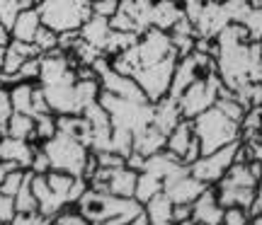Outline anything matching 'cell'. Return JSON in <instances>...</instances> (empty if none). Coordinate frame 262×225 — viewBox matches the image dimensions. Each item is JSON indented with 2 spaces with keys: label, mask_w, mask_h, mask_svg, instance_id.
Returning <instances> with one entry per match:
<instances>
[{
  "label": "cell",
  "mask_w": 262,
  "mask_h": 225,
  "mask_svg": "<svg viewBox=\"0 0 262 225\" xmlns=\"http://www.w3.org/2000/svg\"><path fill=\"white\" fill-rule=\"evenodd\" d=\"M75 206L90 225H126L143 213V206L136 198H119L90 187L75 201Z\"/></svg>",
  "instance_id": "6da1fadb"
},
{
  "label": "cell",
  "mask_w": 262,
  "mask_h": 225,
  "mask_svg": "<svg viewBox=\"0 0 262 225\" xmlns=\"http://www.w3.org/2000/svg\"><path fill=\"white\" fill-rule=\"evenodd\" d=\"M192 129L199 145H202V155L214 153V150L224 148L228 143L241 141V123L228 119L219 107H209L206 112L192 119Z\"/></svg>",
  "instance_id": "7a4b0ae2"
},
{
  "label": "cell",
  "mask_w": 262,
  "mask_h": 225,
  "mask_svg": "<svg viewBox=\"0 0 262 225\" xmlns=\"http://www.w3.org/2000/svg\"><path fill=\"white\" fill-rule=\"evenodd\" d=\"M90 5L93 0H39L37 12L44 27L63 34V32H78L83 27V22L93 15Z\"/></svg>",
  "instance_id": "3957f363"
},
{
  "label": "cell",
  "mask_w": 262,
  "mask_h": 225,
  "mask_svg": "<svg viewBox=\"0 0 262 225\" xmlns=\"http://www.w3.org/2000/svg\"><path fill=\"white\" fill-rule=\"evenodd\" d=\"M39 148L47 153L51 169L85 179V167H88V160H90V150L85 148L83 143H78L71 136L56 131L54 138L39 143Z\"/></svg>",
  "instance_id": "277c9868"
},
{
  "label": "cell",
  "mask_w": 262,
  "mask_h": 225,
  "mask_svg": "<svg viewBox=\"0 0 262 225\" xmlns=\"http://www.w3.org/2000/svg\"><path fill=\"white\" fill-rule=\"evenodd\" d=\"M97 102L102 104V109L110 114L112 129H124V131L136 133L153 121V104L150 102H131V99L114 97V94L104 92V90H100Z\"/></svg>",
  "instance_id": "5b68a950"
},
{
  "label": "cell",
  "mask_w": 262,
  "mask_h": 225,
  "mask_svg": "<svg viewBox=\"0 0 262 225\" xmlns=\"http://www.w3.org/2000/svg\"><path fill=\"white\" fill-rule=\"evenodd\" d=\"M175 66H178V54H170L168 58H163L158 63H150V66L139 68L136 73L131 75L150 104H156L158 99L168 97Z\"/></svg>",
  "instance_id": "8992f818"
},
{
  "label": "cell",
  "mask_w": 262,
  "mask_h": 225,
  "mask_svg": "<svg viewBox=\"0 0 262 225\" xmlns=\"http://www.w3.org/2000/svg\"><path fill=\"white\" fill-rule=\"evenodd\" d=\"M219 87H221V78L216 73L199 78L189 87H185L182 94L178 97L180 116L182 119H194L202 112H206L209 107H214L216 97H219Z\"/></svg>",
  "instance_id": "52a82bcc"
},
{
  "label": "cell",
  "mask_w": 262,
  "mask_h": 225,
  "mask_svg": "<svg viewBox=\"0 0 262 225\" xmlns=\"http://www.w3.org/2000/svg\"><path fill=\"white\" fill-rule=\"evenodd\" d=\"M238 143L241 141L228 143V145L214 150V153H206V155H202V158H196L192 165H187L189 174H192L194 179H199L202 184H206V187H214L216 182L228 172V167L235 162V150H238Z\"/></svg>",
  "instance_id": "ba28073f"
},
{
  "label": "cell",
  "mask_w": 262,
  "mask_h": 225,
  "mask_svg": "<svg viewBox=\"0 0 262 225\" xmlns=\"http://www.w3.org/2000/svg\"><path fill=\"white\" fill-rule=\"evenodd\" d=\"M136 48V58H139V68L150 66V63H158L163 58H168L172 51V44H170V34L163 32V29L148 27L143 34H139V41L134 44Z\"/></svg>",
  "instance_id": "9c48e42d"
},
{
  "label": "cell",
  "mask_w": 262,
  "mask_h": 225,
  "mask_svg": "<svg viewBox=\"0 0 262 225\" xmlns=\"http://www.w3.org/2000/svg\"><path fill=\"white\" fill-rule=\"evenodd\" d=\"M206 189V184H202L199 179H194L189 174V167L180 169L175 174H170L168 179H163V191L172 204H194V198Z\"/></svg>",
  "instance_id": "30bf717a"
},
{
  "label": "cell",
  "mask_w": 262,
  "mask_h": 225,
  "mask_svg": "<svg viewBox=\"0 0 262 225\" xmlns=\"http://www.w3.org/2000/svg\"><path fill=\"white\" fill-rule=\"evenodd\" d=\"M226 24H231V19L226 15V8L221 0H206L199 17L194 22V32L196 37H204V39H214Z\"/></svg>",
  "instance_id": "8fae6325"
},
{
  "label": "cell",
  "mask_w": 262,
  "mask_h": 225,
  "mask_svg": "<svg viewBox=\"0 0 262 225\" xmlns=\"http://www.w3.org/2000/svg\"><path fill=\"white\" fill-rule=\"evenodd\" d=\"M226 208L216 198V189L206 187L192 204V220L196 225H221Z\"/></svg>",
  "instance_id": "7c38bea8"
},
{
  "label": "cell",
  "mask_w": 262,
  "mask_h": 225,
  "mask_svg": "<svg viewBox=\"0 0 262 225\" xmlns=\"http://www.w3.org/2000/svg\"><path fill=\"white\" fill-rule=\"evenodd\" d=\"M216 198L224 208H241L248 216H253V204H255V187H235V184H226V182H216Z\"/></svg>",
  "instance_id": "4fadbf2b"
},
{
  "label": "cell",
  "mask_w": 262,
  "mask_h": 225,
  "mask_svg": "<svg viewBox=\"0 0 262 225\" xmlns=\"http://www.w3.org/2000/svg\"><path fill=\"white\" fill-rule=\"evenodd\" d=\"M34 148H37V143L22 141V138H12V136H0V160L15 162V165L22 169H29Z\"/></svg>",
  "instance_id": "5bb4252c"
},
{
  "label": "cell",
  "mask_w": 262,
  "mask_h": 225,
  "mask_svg": "<svg viewBox=\"0 0 262 225\" xmlns=\"http://www.w3.org/2000/svg\"><path fill=\"white\" fill-rule=\"evenodd\" d=\"M112 34V27H110V19L97 17V15H90V17L83 22V27L78 29V37L83 39L88 46L97 48L104 56V46H107V39Z\"/></svg>",
  "instance_id": "9a60e30c"
},
{
  "label": "cell",
  "mask_w": 262,
  "mask_h": 225,
  "mask_svg": "<svg viewBox=\"0 0 262 225\" xmlns=\"http://www.w3.org/2000/svg\"><path fill=\"white\" fill-rule=\"evenodd\" d=\"M39 27H41V17H39L37 12V5L34 8H25L19 10L15 19H12V24H10V37L15 39V41H27L32 44L34 37H37Z\"/></svg>",
  "instance_id": "2e32d148"
},
{
  "label": "cell",
  "mask_w": 262,
  "mask_h": 225,
  "mask_svg": "<svg viewBox=\"0 0 262 225\" xmlns=\"http://www.w3.org/2000/svg\"><path fill=\"white\" fill-rule=\"evenodd\" d=\"M56 129L58 133H66L75 138L78 143H83L85 148L90 150V138H93V129L83 114H58L56 116Z\"/></svg>",
  "instance_id": "e0dca14e"
},
{
  "label": "cell",
  "mask_w": 262,
  "mask_h": 225,
  "mask_svg": "<svg viewBox=\"0 0 262 225\" xmlns=\"http://www.w3.org/2000/svg\"><path fill=\"white\" fill-rule=\"evenodd\" d=\"M34 56H41L34 44H27V41H15V39H12L8 46H5V54H3V70H0V73L17 75L19 66H22L27 58H34Z\"/></svg>",
  "instance_id": "ac0fdd59"
},
{
  "label": "cell",
  "mask_w": 262,
  "mask_h": 225,
  "mask_svg": "<svg viewBox=\"0 0 262 225\" xmlns=\"http://www.w3.org/2000/svg\"><path fill=\"white\" fill-rule=\"evenodd\" d=\"M180 17H182L180 3H172V0H153V8H150V15H148V24L156 29H163V32H170Z\"/></svg>",
  "instance_id": "d6986e66"
},
{
  "label": "cell",
  "mask_w": 262,
  "mask_h": 225,
  "mask_svg": "<svg viewBox=\"0 0 262 225\" xmlns=\"http://www.w3.org/2000/svg\"><path fill=\"white\" fill-rule=\"evenodd\" d=\"M160 150H165V133L158 131L153 123H148L141 131L134 133V153H139L143 158H150Z\"/></svg>",
  "instance_id": "ffe728a7"
},
{
  "label": "cell",
  "mask_w": 262,
  "mask_h": 225,
  "mask_svg": "<svg viewBox=\"0 0 262 225\" xmlns=\"http://www.w3.org/2000/svg\"><path fill=\"white\" fill-rule=\"evenodd\" d=\"M180 109H178V102L172 99V97H163V99H158V102L153 104V126L158 129V131H163L165 136H168L175 126L180 123Z\"/></svg>",
  "instance_id": "44dd1931"
},
{
  "label": "cell",
  "mask_w": 262,
  "mask_h": 225,
  "mask_svg": "<svg viewBox=\"0 0 262 225\" xmlns=\"http://www.w3.org/2000/svg\"><path fill=\"white\" fill-rule=\"evenodd\" d=\"M194 141V129H192V119H180V123L165 136V150L172 153L175 158H185L189 143Z\"/></svg>",
  "instance_id": "7402d4cb"
},
{
  "label": "cell",
  "mask_w": 262,
  "mask_h": 225,
  "mask_svg": "<svg viewBox=\"0 0 262 225\" xmlns=\"http://www.w3.org/2000/svg\"><path fill=\"white\" fill-rule=\"evenodd\" d=\"M143 216L148 225H172V201L165 196V191L156 194L143 204Z\"/></svg>",
  "instance_id": "603a6c76"
},
{
  "label": "cell",
  "mask_w": 262,
  "mask_h": 225,
  "mask_svg": "<svg viewBox=\"0 0 262 225\" xmlns=\"http://www.w3.org/2000/svg\"><path fill=\"white\" fill-rule=\"evenodd\" d=\"M34 87L37 83H15L8 87L10 92V102H12V109L19 114H29V116H34L32 114V99H34Z\"/></svg>",
  "instance_id": "cb8c5ba5"
},
{
  "label": "cell",
  "mask_w": 262,
  "mask_h": 225,
  "mask_svg": "<svg viewBox=\"0 0 262 225\" xmlns=\"http://www.w3.org/2000/svg\"><path fill=\"white\" fill-rule=\"evenodd\" d=\"M3 136H12V138H22V141L34 143V116L12 112V116H10V121H8V129H5Z\"/></svg>",
  "instance_id": "d4e9b609"
},
{
  "label": "cell",
  "mask_w": 262,
  "mask_h": 225,
  "mask_svg": "<svg viewBox=\"0 0 262 225\" xmlns=\"http://www.w3.org/2000/svg\"><path fill=\"white\" fill-rule=\"evenodd\" d=\"M163 191V182L158 177H153L150 172H139V179H136V191H134V198L139 201L141 206L150 201V198Z\"/></svg>",
  "instance_id": "484cf974"
},
{
  "label": "cell",
  "mask_w": 262,
  "mask_h": 225,
  "mask_svg": "<svg viewBox=\"0 0 262 225\" xmlns=\"http://www.w3.org/2000/svg\"><path fill=\"white\" fill-rule=\"evenodd\" d=\"M56 114L51 112H44V114H37L34 116V143H44L49 138L56 136Z\"/></svg>",
  "instance_id": "4316f807"
},
{
  "label": "cell",
  "mask_w": 262,
  "mask_h": 225,
  "mask_svg": "<svg viewBox=\"0 0 262 225\" xmlns=\"http://www.w3.org/2000/svg\"><path fill=\"white\" fill-rule=\"evenodd\" d=\"M29 179H32V172L27 169V177H25V182H22L19 191L15 194V208H17V213H39L37 198H34L32 187H29Z\"/></svg>",
  "instance_id": "83f0119b"
},
{
  "label": "cell",
  "mask_w": 262,
  "mask_h": 225,
  "mask_svg": "<svg viewBox=\"0 0 262 225\" xmlns=\"http://www.w3.org/2000/svg\"><path fill=\"white\" fill-rule=\"evenodd\" d=\"M49 225H90L88 220L83 218V213L78 211V206H63L58 211L56 216L49 220Z\"/></svg>",
  "instance_id": "f1b7e54d"
},
{
  "label": "cell",
  "mask_w": 262,
  "mask_h": 225,
  "mask_svg": "<svg viewBox=\"0 0 262 225\" xmlns=\"http://www.w3.org/2000/svg\"><path fill=\"white\" fill-rule=\"evenodd\" d=\"M34 46H37L39 54H49V51H54V48H58V34L54 32V29H49V27H39L37 32V37H34V41H32Z\"/></svg>",
  "instance_id": "f546056e"
},
{
  "label": "cell",
  "mask_w": 262,
  "mask_h": 225,
  "mask_svg": "<svg viewBox=\"0 0 262 225\" xmlns=\"http://www.w3.org/2000/svg\"><path fill=\"white\" fill-rule=\"evenodd\" d=\"M243 27L248 32L250 41H260L262 39V8H250V12L243 19Z\"/></svg>",
  "instance_id": "4dcf8cb0"
},
{
  "label": "cell",
  "mask_w": 262,
  "mask_h": 225,
  "mask_svg": "<svg viewBox=\"0 0 262 225\" xmlns=\"http://www.w3.org/2000/svg\"><path fill=\"white\" fill-rule=\"evenodd\" d=\"M25 177H27V169H12L8 177H5V182L0 184V194H8V196L15 198V194L19 191V187H22V182H25Z\"/></svg>",
  "instance_id": "1f68e13d"
},
{
  "label": "cell",
  "mask_w": 262,
  "mask_h": 225,
  "mask_svg": "<svg viewBox=\"0 0 262 225\" xmlns=\"http://www.w3.org/2000/svg\"><path fill=\"white\" fill-rule=\"evenodd\" d=\"M39 68H41V58L34 56V58H27L17 70V78L19 83L25 80V83H37L39 80Z\"/></svg>",
  "instance_id": "d6a6232c"
},
{
  "label": "cell",
  "mask_w": 262,
  "mask_h": 225,
  "mask_svg": "<svg viewBox=\"0 0 262 225\" xmlns=\"http://www.w3.org/2000/svg\"><path fill=\"white\" fill-rule=\"evenodd\" d=\"M95 155V162H97V167H124V158L119 153H114V150H100V153H93Z\"/></svg>",
  "instance_id": "836d02e7"
},
{
  "label": "cell",
  "mask_w": 262,
  "mask_h": 225,
  "mask_svg": "<svg viewBox=\"0 0 262 225\" xmlns=\"http://www.w3.org/2000/svg\"><path fill=\"white\" fill-rule=\"evenodd\" d=\"M17 216V208H15V198L8 194H0V225H10Z\"/></svg>",
  "instance_id": "e575fe53"
},
{
  "label": "cell",
  "mask_w": 262,
  "mask_h": 225,
  "mask_svg": "<svg viewBox=\"0 0 262 225\" xmlns=\"http://www.w3.org/2000/svg\"><path fill=\"white\" fill-rule=\"evenodd\" d=\"M19 3H22V0H0V22H3L8 29H10V24H12L15 15L22 10Z\"/></svg>",
  "instance_id": "d590c367"
},
{
  "label": "cell",
  "mask_w": 262,
  "mask_h": 225,
  "mask_svg": "<svg viewBox=\"0 0 262 225\" xmlns=\"http://www.w3.org/2000/svg\"><path fill=\"white\" fill-rule=\"evenodd\" d=\"M90 10H93V15H97V17L110 19L119 10V0H93Z\"/></svg>",
  "instance_id": "8d00e7d4"
},
{
  "label": "cell",
  "mask_w": 262,
  "mask_h": 225,
  "mask_svg": "<svg viewBox=\"0 0 262 225\" xmlns=\"http://www.w3.org/2000/svg\"><path fill=\"white\" fill-rule=\"evenodd\" d=\"M49 169H51V165H49L47 153L37 145V148H34V155H32V162H29V172H34V174H47Z\"/></svg>",
  "instance_id": "74e56055"
},
{
  "label": "cell",
  "mask_w": 262,
  "mask_h": 225,
  "mask_svg": "<svg viewBox=\"0 0 262 225\" xmlns=\"http://www.w3.org/2000/svg\"><path fill=\"white\" fill-rule=\"evenodd\" d=\"M250 223V216L241 211V208H226L224 211V220L221 225H248Z\"/></svg>",
  "instance_id": "f35d334b"
},
{
  "label": "cell",
  "mask_w": 262,
  "mask_h": 225,
  "mask_svg": "<svg viewBox=\"0 0 262 225\" xmlns=\"http://www.w3.org/2000/svg\"><path fill=\"white\" fill-rule=\"evenodd\" d=\"M204 3L206 0H182L180 3V8H182V15L194 24L196 17H199V12H202V8H204Z\"/></svg>",
  "instance_id": "ab89813d"
},
{
  "label": "cell",
  "mask_w": 262,
  "mask_h": 225,
  "mask_svg": "<svg viewBox=\"0 0 262 225\" xmlns=\"http://www.w3.org/2000/svg\"><path fill=\"white\" fill-rule=\"evenodd\" d=\"M192 218V204H172V223H182Z\"/></svg>",
  "instance_id": "60d3db41"
},
{
  "label": "cell",
  "mask_w": 262,
  "mask_h": 225,
  "mask_svg": "<svg viewBox=\"0 0 262 225\" xmlns=\"http://www.w3.org/2000/svg\"><path fill=\"white\" fill-rule=\"evenodd\" d=\"M196 158H202V145H199V141H196V136H194V141L189 143V148H187V153H185L182 162H185V165H192Z\"/></svg>",
  "instance_id": "b9f144b4"
},
{
  "label": "cell",
  "mask_w": 262,
  "mask_h": 225,
  "mask_svg": "<svg viewBox=\"0 0 262 225\" xmlns=\"http://www.w3.org/2000/svg\"><path fill=\"white\" fill-rule=\"evenodd\" d=\"M262 216V177L257 179V187H255V204H253V216Z\"/></svg>",
  "instance_id": "7bdbcfd3"
},
{
  "label": "cell",
  "mask_w": 262,
  "mask_h": 225,
  "mask_svg": "<svg viewBox=\"0 0 262 225\" xmlns=\"http://www.w3.org/2000/svg\"><path fill=\"white\" fill-rule=\"evenodd\" d=\"M12 169H17V165H15V162H8V160H0V184L5 182V177H8V174L12 172ZM19 169H22V167H19Z\"/></svg>",
  "instance_id": "ee69618b"
},
{
  "label": "cell",
  "mask_w": 262,
  "mask_h": 225,
  "mask_svg": "<svg viewBox=\"0 0 262 225\" xmlns=\"http://www.w3.org/2000/svg\"><path fill=\"white\" fill-rule=\"evenodd\" d=\"M245 145H248V143H245ZM248 148H250V158H253V160H257V162H262V141H257V143H250Z\"/></svg>",
  "instance_id": "f6af8a7d"
},
{
  "label": "cell",
  "mask_w": 262,
  "mask_h": 225,
  "mask_svg": "<svg viewBox=\"0 0 262 225\" xmlns=\"http://www.w3.org/2000/svg\"><path fill=\"white\" fill-rule=\"evenodd\" d=\"M10 41H12V37H10V29L0 22V48H5Z\"/></svg>",
  "instance_id": "bcb514c9"
},
{
  "label": "cell",
  "mask_w": 262,
  "mask_h": 225,
  "mask_svg": "<svg viewBox=\"0 0 262 225\" xmlns=\"http://www.w3.org/2000/svg\"><path fill=\"white\" fill-rule=\"evenodd\" d=\"M126 225H148V220H146V216L141 213L139 218H134V220H131V223H126Z\"/></svg>",
  "instance_id": "7dc6e473"
},
{
  "label": "cell",
  "mask_w": 262,
  "mask_h": 225,
  "mask_svg": "<svg viewBox=\"0 0 262 225\" xmlns=\"http://www.w3.org/2000/svg\"><path fill=\"white\" fill-rule=\"evenodd\" d=\"M248 225H262V216L257 213V216H250V223Z\"/></svg>",
  "instance_id": "c3c4849f"
},
{
  "label": "cell",
  "mask_w": 262,
  "mask_h": 225,
  "mask_svg": "<svg viewBox=\"0 0 262 225\" xmlns=\"http://www.w3.org/2000/svg\"><path fill=\"white\" fill-rule=\"evenodd\" d=\"M178 225H194V220L189 218V220H182V223H178Z\"/></svg>",
  "instance_id": "681fc988"
},
{
  "label": "cell",
  "mask_w": 262,
  "mask_h": 225,
  "mask_svg": "<svg viewBox=\"0 0 262 225\" xmlns=\"http://www.w3.org/2000/svg\"><path fill=\"white\" fill-rule=\"evenodd\" d=\"M3 54H5V48H0V70H3Z\"/></svg>",
  "instance_id": "f907efd6"
},
{
  "label": "cell",
  "mask_w": 262,
  "mask_h": 225,
  "mask_svg": "<svg viewBox=\"0 0 262 225\" xmlns=\"http://www.w3.org/2000/svg\"><path fill=\"white\" fill-rule=\"evenodd\" d=\"M172 3H182V0H172Z\"/></svg>",
  "instance_id": "816d5d0a"
},
{
  "label": "cell",
  "mask_w": 262,
  "mask_h": 225,
  "mask_svg": "<svg viewBox=\"0 0 262 225\" xmlns=\"http://www.w3.org/2000/svg\"><path fill=\"white\" fill-rule=\"evenodd\" d=\"M119 3H122V0H119Z\"/></svg>",
  "instance_id": "f5cc1de1"
}]
</instances>
